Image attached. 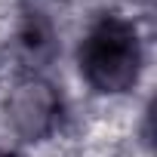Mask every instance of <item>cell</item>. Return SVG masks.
<instances>
[{"instance_id":"cell-2","label":"cell","mask_w":157,"mask_h":157,"mask_svg":"<svg viewBox=\"0 0 157 157\" xmlns=\"http://www.w3.org/2000/svg\"><path fill=\"white\" fill-rule=\"evenodd\" d=\"M6 123L25 142L52 136L62 123V96L43 77H25L6 96Z\"/></svg>"},{"instance_id":"cell-3","label":"cell","mask_w":157,"mask_h":157,"mask_svg":"<svg viewBox=\"0 0 157 157\" xmlns=\"http://www.w3.org/2000/svg\"><path fill=\"white\" fill-rule=\"evenodd\" d=\"M19 46H22V56L31 62V65H43L52 59L56 52V31L52 25L40 16V13H31L22 25V34H19Z\"/></svg>"},{"instance_id":"cell-4","label":"cell","mask_w":157,"mask_h":157,"mask_svg":"<svg viewBox=\"0 0 157 157\" xmlns=\"http://www.w3.org/2000/svg\"><path fill=\"white\" fill-rule=\"evenodd\" d=\"M0 157H6V154H0Z\"/></svg>"},{"instance_id":"cell-1","label":"cell","mask_w":157,"mask_h":157,"mask_svg":"<svg viewBox=\"0 0 157 157\" xmlns=\"http://www.w3.org/2000/svg\"><path fill=\"white\" fill-rule=\"evenodd\" d=\"M80 74L105 96L132 90L142 74V40L136 25L120 16L96 22L80 46Z\"/></svg>"}]
</instances>
